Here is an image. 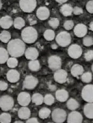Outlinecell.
<instances>
[{
    "instance_id": "6da1fadb",
    "label": "cell",
    "mask_w": 93,
    "mask_h": 123,
    "mask_svg": "<svg viewBox=\"0 0 93 123\" xmlns=\"http://www.w3.org/2000/svg\"><path fill=\"white\" fill-rule=\"evenodd\" d=\"M8 51L12 57L17 58L21 56L26 51L24 42L19 39H15L10 41L8 44Z\"/></svg>"
},
{
    "instance_id": "7a4b0ae2",
    "label": "cell",
    "mask_w": 93,
    "mask_h": 123,
    "mask_svg": "<svg viewBox=\"0 0 93 123\" xmlns=\"http://www.w3.org/2000/svg\"><path fill=\"white\" fill-rule=\"evenodd\" d=\"M21 37L24 43L27 44H33L37 39V31L33 27H27L22 31Z\"/></svg>"
},
{
    "instance_id": "3957f363",
    "label": "cell",
    "mask_w": 93,
    "mask_h": 123,
    "mask_svg": "<svg viewBox=\"0 0 93 123\" xmlns=\"http://www.w3.org/2000/svg\"><path fill=\"white\" fill-rule=\"evenodd\" d=\"M13 98L9 95H4L0 97V108L4 111L11 110L14 106Z\"/></svg>"
},
{
    "instance_id": "277c9868",
    "label": "cell",
    "mask_w": 93,
    "mask_h": 123,
    "mask_svg": "<svg viewBox=\"0 0 93 123\" xmlns=\"http://www.w3.org/2000/svg\"><path fill=\"white\" fill-rule=\"evenodd\" d=\"M56 42L61 47H67L71 43V36L67 31H62L56 36Z\"/></svg>"
},
{
    "instance_id": "5b68a950",
    "label": "cell",
    "mask_w": 93,
    "mask_h": 123,
    "mask_svg": "<svg viewBox=\"0 0 93 123\" xmlns=\"http://www.w3.org/2000/svg\"><path fill=\"white\" fill-rule=\"evenodd\" d=\"M19 6L24 12L30 13L35 10L37 2L36 0H20Z\"/></svg>"
},
{
    "instance_id": "8992f818",
    "label": "cell",
    "mask_w": 93,
    "mask_h": 123,
    "mask_svg": "<svg viewBox=\"0 0 93 123\" xmlns=\"http://www.w3.org/2000/svg\"><path fill=\"white\" fill-rule=\"evenodd\" d=\"M52 118L53 121L57 123L64 122L67 118V113L63 109L58 108L55 109L52 113Z\"/></svg>"
},
{
    "instance_id": "52a82bcc",
    "label": "cell",
    "mask_w": 93,
    "mask_h": 123,
    "mask_svg": "<svg viewBox=\"0 0 93 123\" xmlns=\"http://www.w3.org/2000/svg\"><path fill=\"white\" fill-rule=\"evenodd\" d=\"M81 97L88 103H93V85H88L83 88Z\"/></svg>"
},
{
    "instance_id": "ba28073f",
    "label": "cell",
    "mask_w": 93,
    "mask_h": 123,
    "mask_svg": "<svg viewBox=\"0 0 93 123\" xmlns=\"http://www.w3.org/2000/svg\"><path fill=\"white\" fill-rule=\"evenodd\" d=\"M49 68L53 71L61 69L62 66V61L59 56L57 55L51 56L48 59Z\"/></svg>"
},
{
    "instance_id": "9c48e42d",
    "label": "cell",
    "mask_w": 93,
    "mask_h": 123,
    "mask_svg": "<svg viewBox=\"0 0 93 123\" xmlns=\"http://www.w3.org/2000/svg\"><path fill=\"white\" fill-rule=\"evenodd\" d=\"M38 83V79L32 75L27 76L23 82V88L28 90H32L36 88Z\"/></svg>"
},
{
    "instance_id": "30bf717a",
    "label": "cell",
    "mask_w": 93,
    "mask_h": 123,
    "mask_svg": "<svg viewBox=\"0 0 93 123\" xmlns=\"http://www.w3.org/2000/svg\"><path fill=\"white\" fill-rule=\"evenodd\" d=\"M82 49L77 44H73L70 46L68 49V53L69 55L73 59H78L80 58L82 54Z\"/></svg>"
},
{
    "instance_id": "8fae6325",
    "label": "cell",
    "mask_w": 93,
    "mask_h": 123,
    "mask_svg": "<svg viewBox=\"0 0 93 123\" xmlns=\"http://www.w3.org/2000/svg\"><path fill=\"white\" fill-rule=\"evenodd\" d=\"M31 100L30 94L27 92H21L18 95L17 101L22 106H27L30 103Z\"/></svg>"
},
{
    "instance_id": "7c38bea8",
    "label": "cell",
    "mask_w": 93,
    "mask_h": 123,
    "mask_svg": "<svg viewBox=\"0 0 93 123\" xmlns=\"http://www.w3.org/2000/svg\"><path fill=\"white\" fill-rule=\"evenodd\" d=\"M68 73L63 69H59L56 70L54 74V79L56 82L60 84L65 83L67 81Z\"/></svg>"
},
{
    "instance_id": "4fadbf2b",
    "label": "cell",
    "mask_w": 93,
    "mask_h": 123,
    "mask_svg": "<svg viewBox=\"0 0 93 123\" xmlns=\"http://www.w3.org/2000/svg\"><path fill=\"white\" fill-rule=\"evenodd\" d=\"M83 117L81 114L78 111H72L68 116L67 122L68 123H81L83 122Z\"/></svg>"
},
{
    "instance_id": "5bb4252c",
    "label": "cell",
    "mask_w": 93,
    "mask_h": 123,
    "mask_svg": "<svg viewBox=\"0 0 93 123\" xmlns=\"http://www.w3.org/2000/svg\"><path fill=\"white\" fill-rule=\"evenodd\" d=\"M88 29L87 26L83 24H78L74 27V33L77 37L81 38L85 37L87 33Z\"/></svg>"
},
{
    "instance_id": "9a60e30c",
    "label": "cell",
    "mask_w": 93,
    "mask_h": 123,
    "mask_svg": "<svg viewBox=\"0 0 93 123\" xmlns=\"http://www.w3.org/2000/svg\"><path fill=\"white\" fill-rule=\"evenodd\" d=\"M36 15L40 20H45L49 17L50 15V12L47 8L45 6H41L37 9Z\"/></svg>"
},
{
    "instance_id": "2e32d148",
    "label": "cell",
    "mask_w": 93,
    "mask_h": 123,
    "mask_svg": "<svg viewBox=\"0 0 93 123\" xmlns=\"http://www.w3.org/2000/svg\"><path fill=\"white\" fill-rule=\"evenodd\" d=\"M24 54L26 59L28 60H34L37 59L39 55V52L36 48L29 47L26 50Z\"/></svg>"
},
{
    "instance_id": "e0dca14e",
    "label": "cell",
    "mask_w": 93,
    "mask_h": 123,
    "mask_svg": "<svg viewBox=\"0 0 93 123\" xmlns=\"http://www.w3.org/2000/svg\"><path fill=\"white\" fill-rule=\"evenodd\" d=\"M20 75L17 70L11 69L6 74V78L11 83H15L19 80Z\"/></svg>"
},
{
    "instance_id": "ac0fdd59",
    "label": "cell",
    "mask_w": 93,
    "mask_h": 123,
    "mask_svg": "<svg viewBox=\"0 0 93 123\" xmlns=\"http://www.w3.org/2000/svg\"><path fill=\"white\" fill-rule=\"evenodd\" d=\"M12 24H13V19L12 18L9 16H5L2 17L0 19V26L3 29H9L11 28Z\"/></svg>"
},
{
    "instance_id": "d6986e66",
    "label": "cell",
    "mask_w": 93,
    "mask_h": 123,
    "mask_svg": "<svg viewBox=\"0 0 93 123\" xmlns=\"http://www.w3.org/2000/svg\"><path fill=\"white\" fill-rule=\"evenodd\" d=\"M18 117L22 120L28 119L30 117L31 112L30 109L27 106H22L20 108L18 112Z\"/></svg>"
},
{
    "instance_id": "ffe728a7",
    "label": "cell",
    "mask_w": 93,
    "mask_h": 123,
    "mask_svg": "<svg viewBox=\"0 0 93 123\" xmlns=\"http://www.w3.org/2000/svg\"><path fill=\"white\" fill-rule=\"evenodd\" d=\"M55 97L58 101L64 102L67 101L69 97V94L67 91L64 89L58 90L55 92Z\"/></svg>"
},
{
    "instance_id": "44dd1931",
    "label": "cell",
    "mask_w": 93,
    "mask_h": 123,
    "mask_svg": "<svg viewBox=\"0 0 93 123\" xmlns=\"http://www.w3.org/2000/svg\"><path fill=\"white\" fill-rule=\"evenodd\" d=\"M84 69L82 66L79 64H75L71 67V73L74 77H78L83 73Z\"/></svg>"
},
{
    "instance_id": "7402d4cb",
    "label": "cell",
    "mask_w": 93,
    "mask_h": 123,
    "mask_svg": "<svg viewBox=\"0 0 93 123\" xmlns=\"http://www.w3.org/2000/svg\"><path fill=\"white\" fill-rule=\"evenodd\" d=\"M83 113L87 118L93 119V103H88L83 108Z\"/></svg>"
},
{
    "instance_id": "603a6c76",
    "label": "cell",
    "mask_w": 93,
    "mask_h": 123,
    "mask_svg": "<svg viewBox=\"0 0 93 123\" xmlns=\"http://www.w3.org/2000/svg\"><path fill=\"white\" fill-rule=\"evenodd\" d=\"M60 11L64 16H69L73 12V8L69 4H64L61 7Z\"/></svg>"
},
{
    "instance_id": "cb8c5ba5",
    "label": "cell",
    "mask_w": 93,
    "mask_h": 123,
    "mask_svg": "<svg viewBox=\"0 0 93 123\" xmlns=\"http://www.w3.org/2000/svg\"><path fill=\"white\" fill-rule=\"evenodd\" d=\"M9 52L5 49L0 47V64L7 62L9 59Z\"/></svg>"
},
{
    "instance_id": "d4e9b609",
    "label": "cell",
    "mask_w": 93,
    "mask_h": 123,
    "mask_svg": "<svg viewBox=\"0 0 93 123\" xmlns=\"http://www.w3.org/2000/svg\"><path fill=\"white\" fill-rule=\"evenodd\" d=\"M31 101L33 103L36 104V105H40L42 104L44 102V97L41 94L36 93L33 95L31 97Z\"/></svg>"
},
{
    "instance_id": "484cf974",
    "label": "cell",
    "mask_w": 93,
    "mask_h": 123,
    "mask_svg": "<svg viewBox=\"0 0 93 123\" xmlns=\"http://www.w3.org/2000/svg\"><path fill=\"white\" fill-rule=\"evenodd\" d=\"M13 25L15 29L18 30L21 29L25 26V21L21 17H17L13 21Z\"/></svg>"
},
{
    "instance_id": "4316f807",
    "label": "cell",
    "mask_w": 93,
    "mask_h": 123,
    "mask_svg": "<svg viewBox=\"0 0 93 123\" xmlns=\"http://www.w3.org/2000/svg\"><path fill=\"white\" fill-rule=\"evenodd\" d=\"M67 108L70 110H75L78 109L79 106V104L76 99L73 98H70L67 102Z\"/></svg>"
},
{
    "instance_id": "83f0119b",
    "label": "cell",
    "mask_w": 93,
    "mask_h": 123,
    "mask_svg": "<svg viewBox=\"0 0 93 123\" xmlns=\"http://www.w3.org/2000/svg\"><path fill=\"white\" fill-rule=\"evenodd\" d=\"M28 67L31 71H38L40 68V63L39 61L37 60H31L28 63Z\"/></svg>"
},
{
    "instance_id": "f1b7e54d",
    "label": "cell",
    "mask_w": 93,
    "mask_h": 123,
    "mask_svg": "<svg viewBox=\"0 0 93 123\" xmlns=\"http://www.w3.org/2000/svg\"><path fill=\"white\" fill-rule=\"evenodd\" d=\"M11 33L7 31H3L0 33V40L4 43H8L11 39Z\"/></svg>"
},
{
    "instance_id": "f546056e",
    "label": "cell",
    "mask_w": 93,
    "mask_h": 123,
    "mask_svg": "<svg viewBox=\"0 0 93 123\" xmlns=\"http://www.w3.org/2000/svg\"><path fill=\"white\" fill-rule=\"evenodd\" d=\"M51 113V110L46 108H43L40 109L38 113L39 117L41 119H44L48 118Z\"/></svg>"
},
{
    "instance_id": "4dcf8cb0",
    "label": "cell",
    "mask_w": 93,
    "mask_h": 123,
    "mask_svg": "<svg viewBox=\"0 0 93 123\" xmlns=\"http://www.w3.org/2000/svg\"><path fill=\"white\" fill-rule=\"evenodd\" d=\"M44 37L46 40L52 41L55 38V32H54V31L52 30H46L44 33Z\"/></svg>"
},
{
    "instance_id": "1f68e13d",
    "label": "cell",
    "mask_w": 93,
    "mask_h": 123,
    "mask_svg": "<svg viewBox=\"0 0 93 123\" xmlns=\"http://www.w3.org/2000/svg\"><path fill=\"white\" fill-rule=\"evenodd\" d=\"M11 122V116L9 113H3L0 115V123H10Z\"/></svg>"
},
{
    "instance_id": "d6a6232c",
    "label": "cell",
    "mask_w": 93,
    "mask_h": 123,
    "mask_svg": "<svg viewBox=\"0 0 93 123\" xmlns=\"http://www.w3.org/2000/svg\"><path fill=\"white\" fill-rule=\"evenodd\" d=\"M81 80L84 83H89L92 80V75L90 72H86L81 76Z\"/></svg>"
},
{
    "instance_id": "836d02e7",
    "label": "cell",
    "mask_w": 93,
    "mask_h": 123,
    "mask_svg": "<svg viewBox=\"0 0 93 123\" xmlns=\"http://www.w3.org/2000/svg\"><path fill=\"white\" fill-rule=\"evenodd\" d=\"M7 65L9 68H13L16 67L18 65V61L16 58L12 57V58H9L7 61Z\"/></svg>"
},
{
    "instance_id": "e575fe53",
    "label": "cell",
    "mask_w": 93,
    "mask_h": 123,
    "mask_svg": "<svg viewBox=\"0 0 93 123\" xmlns=\"http://www.w3.org/2000/svg\"><path fill=\"white\" fill-rule=\"evenodd\" d=\"M54 98L51 94H47L44 97V102L47 105H51L54 103Z\"/></svg>"
},
{
    "instance_id": "d590c367",
    "label": "cell",
    "mask_w": 93,
    "mask_h": 123,
    "mask_svg": "<svg viewBox=\"0 0 93 123\" xmlns=\"http://www.w3.org/2000/svg\"><path fill=\"white\" fill-rule=\"evenodd\" d=\"M83 44L86 47L91 46L93 45V39L90 36H86L83 39Z\"/></svg>"
},
{
    "instance_id": "8d00e7d4",
    "label": "cell",
    "mask_w": 93,
    "mask_h": 123,
    "mask_svg": "<svg viewBox=\"0 0 93 123\" xmlns=\"http://www.w3.org/2000/svg\"><path fill=\"white\" fill-rule=\"evenodd\" d=\"M49 24L52 28L56 29L59 25L60 21L59 19L56 18H52L49 21Z\"/></svg>"
},
{
    "instance_id": "74e56055",
    "label": "cell",
    "mask_w": 93,
    "mask_h": 123,
    "mask_svg": "<svg viewBox=\"0 0 93 123\" xmlns=\"http://www.w3.org/2000/svg\"><path fill=\"white\" fill-rule=\"evenodd\" d=\"M73 26L74 23L72 20H67V21H65L64 23V24H63V27L67 30H71L73 28Z\"/></svg>"
},
{
    "instance_id": "f35d334b",
    "label": "cell",
    "mask_w": 93,
    "mask_h": 123,
    "mask_svg": "<svg viewBox=\"0 0 93 123\" xmlns=\"http://www.w3.org/2000/svg\"><path fill=\"white\" fill-rule=\"evenodd\" d=\"M84 57L85 60L87 61H91L93 59V50H88L85 53Z\"/></svg>"
},
{
    "instance_id": "ab89813d",
    "label": "cell",
    "mask_w": 93,
    "mask_h": 123,
    "mask_svg": "<svg viewBox=\"0 0 93 123\" xmlns=\"http://www.w3.org/2000/svg\"><path fill=\"white\" fill-rule=\"evenodd\" d=\"M86 9L88 12L90 13H93V0L88 1L86 6Z\"/></svg>"
},
{
    "instance_id": "60d3db41",
    "label": "cell",
    "mask_w": 93,
    "mask_h": 123,
    "mask_svg": "<svg viewBox=\"0 0 93 123\" xmlns=\"http://www.w3.org/2000/svg\"><path fill=\"white\" fill-rule=\"evenodd\" d=\"M83 9L79 7V6H76V7L73 8V13L75 15H79L83 14Z\"/></svg>"
},
{
    "instance_id": "b9f144b4",
    "label": "cell",
    "mask_w": 93,
    "mask_h": 123,
    "mask_svg": "<svg viewBox=\"0 0 93 123\" xmlns=\"http://www.w3.org/2000/svg\"><path fill=\"white\" fill-rule=\"evenodd\" d=\"M8 85L5 81H0V90L4 91L8 89Z\"/></svg>"
},
{
    "instance_id": "7bdbcfd3",
    "label": "cell",
    "mask_w": 93,
    "mask_h": 123,
    "mask_svg": "<svg viewBox=\"0 0 93 123\" xmlns=\"http://www.w3.org/2000/svg\"><path fill=\"white\" fill-rule=\"evenodd\" d=\"M27 123H38V119L36 118H29L26 121Z\"/></svg>"
},
{
    "instance_id": "ee69618b",
    "label": "cell",
    "mask_w": 93,
    "mask_h": 123,
    "mask_svg": "<svg viewBox=\"0 0 93 123\" xmlns=\"http://www.w3.org/2000/svg\"><path fill=\"white\" fill-rule=\"evenodd\" d=\"M49 88L51 90L54 91V90H55L56 89V87L54 85H50L49 86Z\"/></svg>"
},
{
    "instance_id": "f6af8a7d",
    "label": "cell",
    "mask_w": 93,
    "mask_h": 123,
    "mask_svg": "<svg viewBox=\"0 0 93 123\" xmlns=\"http://www.w3.org/2000/svg\"><path fill=\"white\" fill-rule=\"evenodd\" d=\"M55 1L57 2H58V3L62 4V3H65V2H66L68 0H55Z\"/></svg>"
},
{
    "instance_id": "bcb514c9",
    "label": "cell",
    "mask_w": 93,
    "mask_h": 123,
    "mask_svg": "<svg viewBox=\"0 0 93 123\" xmlns=\"http://www.w3.org/2000/svg\"><path fill=\"white\" fill-rule=\"evenodd\" d=\"M89 29L91 31H93V22L90 23L89 24Z\"/></svg>"
},
{
    "instance_id": "7dc6e473",
    "label": "cell",
    "mask_w": 93,
    "mask_h": 123,
    "mask_svg": "<svg viewBox=\"0 0 93 123\" xmlns=\"http://www.w3.org/2000/svg\"><path fill=\"white\" fill-rule=\"evenodd\" d=\"M57 47H58L57 45H56L55 44H53V45H52V48L53 49H57Z\"/></svg>"
},
{
    "instance_id": "c3c4849f",
    "label": "cell",
    "mask_w": 93,
    "mask_h": 123,
    "mask_svg": "<svg viewBox=\"0 0 93 123\" xmlns=\"http://www.w3.org/2000/svg\"><path fill=\"white\" fill-rule=\"evenodd\" d=\"M2 7V3L1 0H0V10L1 9V8Z\"/></svg>"
},
{
    "instance_id": "681fc988",
    "label": "cell",
    "mask_w": 93,
    "mask_h": 123,
    "mask_svg": "<svg viewBox=\"0 0 93 123\" xmlns=\"http://www.w3.org/2000/svg\"><path fill=\"white\" fill-rule=\"evenodd\" d=\"M15 123H23V122L22 121H19V120H18V121L15 122Z\"/></svg>"
},
{
    "instance_id": "f907efd6",
    "label": "cell",
    "mask_w": 93,
    "mask_h": 123,
    "mask_svg": "<svg viewBox=\"0 0 93 123\" xmlns=\"http://www.w3.org/2000/svg\"><path fill=\"white\" fill-rule=\"evenodd\" d=\"M92 72H93V64L92 66Z\"/></svg>"
}]
</instances>
